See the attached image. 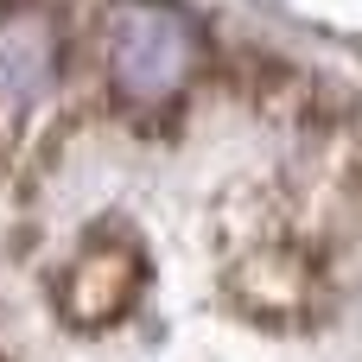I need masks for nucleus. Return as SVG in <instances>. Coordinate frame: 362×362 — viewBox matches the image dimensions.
Here are the masks:
<instances>
[{"label": "nucleus", "instance_id": "f257e3e1", "mask_svg": "<svg viewBox=\"0 0 362 362\" xmlns=\"http://www.w3.org/2000/svg\"><path fill=\"white\" fill-rule=\"evenodd\" d=\"M102 64L134 115H165L204 70V32L165 0H115L102 19Z\"/></svg>", "mask_w": 362, "mask_h": 362}, {"label": "nucleus", "instance_id": "f03ea898", "mask_svg": "<svg viewBox=\"0 0 362 362\" xmlns=\"http://www.w3.org/2000/svg\"><path fill=\"white\" fill-rule=\"evenodd\" d=\"M140 286H146V255H140V242H134L127 229H95V235L76 248V261L57 274L51 299H57L64 325L102 331V325H115V318L134 312Z\"/></svg>", "mask_w": 362, "mask_h": 362}, {"label": "nucleus", "instance_id": "7ed1b4c3", "mask_svg": "<svg viewBox=\"0 0 362 362\" xmlns=\"http://www.w3.org/2000/svg\"><path fill=\"white\" fill-rule=\"evenodd\" d=\"M64 70V38L38 6H6L0 13V140L19 134L45 95L57 89Z\"/></svg>", "mask_w": 362, "mask_h": 362}, {"label": "nucleus", "instance_id": "20e7f679", "mask_svg": "<svg viewBox=\"0 0 362 362\" xmlns=\"http://www.w3.org/2000/svg\"><path fill=\"white\" fill-rule=\"evenodd\" d=\"M318 293V274L299 248H255L229 274V299L255 318H305Z\"/></svg>", "mask_w": 362, "mask_h": 362}]
</instances>
